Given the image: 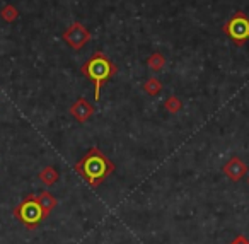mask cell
<instances>
[{
    "label": "cell",
    "instance_id": "13",
    "mask_svg": "<svg viewBox=\"0 0 249 244\" xmlns=\"http://www.w3.org/2000/svg\"><path fill=\"white\" fill-rule=\"evenodd\" d=\"M38 200H39V203H41V206L45 208V212H46V215L50 213V210L53 208V206L56 205V200L53 198L52 195H50L48 191H43L41 195L38 196Z\"/></svg>",
    "mask_w": 249,
    "mask_h": 244
},
{
    "label": "cell",
    "instance_id": "5",
    "mask_svg": "<svg viewBox=\"0 0 249 244\" xmlns=\"http://www.w3.org/2000/svg\"><path fill=\"white\" fill-rule=\"evenodd\" d=\"M62 38H63V41L70 46V48L79 52V50H82L84 46L90 41V33L84 24H80V22H73V24H70L69 28H67V31L63 33Z\"/></svg>",
    "mask_w": 249,
    "mask_h": 244
},
{
    "label": "cell",
    "instance_id": "7",
    "mask_svg": "<svg viewBox=\"0 0 249 244\" xmlns=\"http://www.w3.org/2000/svg\"><path fill=\"white\" fill-rule=\"evenodd\" d=\"M92 113H94V106L87 99H84V97L77 99L75 103L70 106V114H72L77 121H80V123L89 120Z\"/></svg>",
    "mask_w": 249,
    "mask_h": 244
},
{
    "label": "cell",
    "instance_id": "14",
    "mask_svg": "<svg viewBox=\"0 0 249 244\" xmlns=\"http://www.w3.org/2000/svg\"><path fill=\"white\" fill-rule=\"evenodd\" d=\"M231 244H249V241L248 239H246V237L244 236H237V237H235V239L234 241H232V243Z\"/></svg>",
    "mask_w": 249,
    "mask_h": 244
},
{
    "label": "cell",
    "instance_id": "6",
    "mask_svg": "<svg viewBox=\"0 0 249 244\" xmlns=\"http://www.w3.org/2000/svg\"><path fill=\"white\" fill-rule=\"evenodd\" d=\"M222 171H224V174L227 176L229 179H232V181H239L241 178H244L246 172H248V166L244 164V161L239 157H232L227 161V164L222 168Z\"/></svg>",
    "mask_w": 249,
    "mask_h": 244
},
{
    "label": "cell",
    "instance_id": "11",
    "mask_svg": "<svg viewBox=\"0 0 249 244\" xmlns=\"http://www.w3.org/2000/svg\"><path fill=\"white\" fill-rule=\"evenodd\" d=\"M0 18L4 19L5 22H14L19 19V11L18 7H14L12 4H7L2 11H0Z\"/></svg>",
    "mask_w": 249,
    "mask_h": 244
},
{
    "label": "cell",
    "instance_id": "4",
    "mask_svg": "<svg viewBox=\"0 0 249 244\" xmlns=\"http://www.w3.org/2000/svg\"><path fill=\"white\" fill-rule=\"evenodd\" d=\"M222 29L235 45L244 46V43L249 39V18L244 12H235Z\"/></svg>",
    "mask_w": 249,
    "mask_h": 244
},
{
    "label": "cell",
    "instance_id": "3",
    "mask_svg": "<svg viewBox=\"0 0 249 244\" xmlns=\"http://www.w3.org/2000/svg\"><path fill=\"white\" fill-rule=\"evenodd\" d=\"M14 215L29 229H35L39 222L46 217L45 208L41 206L39 200L35 195H29L26 200H22L14 208Z\"/></svg>",
    "mask_w": 249,
    "mask_h": 244
},
{
    "label": "cell",
    "instance_id": "8",
    "mask_svg": "<svg viewBox=\"0 0 249 244\" xmlns=\"http://www.w3.org/2000/svg\"><path fill=\"white\" fill-rule=\"evenodd\" d=\"M147 67H149L152 72H160V70L166 67V56L159 52L152 53V55L149 56V60H147Z\"/></svg>",
    "mask_w": 249,
    "mask_h": 244
},
{
    "label": "cell",
    "instance_id": "2",
    "mask_svg": "<svg viewBox=\"0 0 249 244\" xmlns=\"http://www.w3.org/2000/svg\"><path fill=\"white\" fill-rule=\"evenodd\" d=\"M82 75L92 82L94 86V101L99 103L101 101V89L109 79H113L118 74L116 63H113L103 52H96L80 69Z\"/></svg>",
    "mask_w": 249,
    "mask_h": 244
},
{
    "label": "cell",
    "instance_id": "12",
    "mask_svg": "<svg viewBox=\"0 0 249 244\" xmlns=\"http://www.w3.org/2000/svg\"><path fill=\"white\" fill-rule=\"evenodd\" d=\"M164 108H166L169 113H178V111L183 110V103L178 96H169L164 101Z\"/></svg>",
    "mask_w": 249,
    "mask_h": 244
},
{
    "label": "cell",
    "instance_id": "1",
    "mask_svg": "<svg viewBox=\"0 0 249 244\" xmlns=\"http://www.w3.org/2000/svg\"><path fill=\"white\" fill-rule=\"evenodd\" d=\"M114 171V164L97 147L87 150V154L75 164V172L80 174L92 188H97Z\"/></svg>",
    "mask_w": 249,
    "mask_h": 244
},
{
    "label": "cell",
    "instance_id": "10",
    "mask_svg": "<svg viewBox=\"0 0 249 244\" xmlns=\"http://www.w3.org/2000/svg\"><path fill=\"white\" fill-rule=\"evenodd\" d=\"M143 91H145L149 96H157V94L162 91V82L156 77H150L143 82Z\"/></svg>",
    "mask_w": 249,
    "mask_h": 244
},
{
    "label": "cell",
    "instance_id": "15",
    "mask_svg": "<svg viewBox=\"0 0 249 244\" xmlns=\"http://www.w3.org/2000/svg\"><path fill=\"white\" fill-rule=\"evenodd\" d=\"M248 183H249V179H248Z\"/></svg>",
    "mask_w": 249,
    "mask_h": 244
},
{
    "label": "cell",
    "instance_id": "9",
    "mask_svg": "<svg viewBox=\"0 0 249 244\" xmlns=\"http://www.w3.org/2000/svg\"><path fill=\"white\" fill-rule=\"evenodd\" d=\"M58 178H60L58 171H56L53 166H46V168L39 172V179H41V181L45 183V185H48V186L55 185V183L58 181Z\"/></svg>",
    "mask_w": 249,
    "mask_h": 244
}]
</instances>
